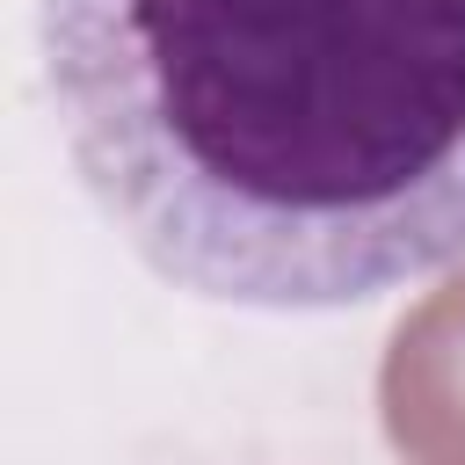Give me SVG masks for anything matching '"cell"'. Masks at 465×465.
I'll use <instances>...</instances> for the list:
<instances>
[{
	"mask_svg": "<svg viewBox=\"0 0 465 465\" xmlns=\"http://www.w3.org/2000/svg\"><path fill=\"white\" fill-rule=\"evenodd\" d=\"M44 94L189 298L341 312L465 262V0H44Z\"/></svg>",
	"mask_w": 465,
	"mask_h": 465,
	"instance_id": "1",
	"label": "cell"
}]
</instances>
